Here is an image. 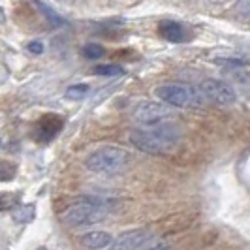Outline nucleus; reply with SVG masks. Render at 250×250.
I'll return each mask as SVG.
<instances>
[{
  "mask_svg": "<svg viewBox=\"0 0 250 250\" xmlns=\"http://www.w3.org/2000/svg\"><path fill=\"white\" fill-rule=\"evenodd\" d=\"M13 220L15 222H19V224H28L30 220H34V216H36V207L34 205H21V207H17V209H13Z\"/></svg>",
  "mask_w": 250,
  "mask_h": 250,
  "instance_id": "11",
  "label": "nucleus"
},
{
  "mask_svg": "<svg viewBox=\"0 0 250 250\" xmlns=\"http://www.w3.org/2000/svg\"><path fill=\"white\" fill-rule=\"evenodd\" d=\"M21 194L19 192H0V211H12L19 205Z\"/></svg>",
  "mask_w": 250,
  "mask_h": 250,
  "instance_id": "12",
  "label": "nucleus"
},
{
  "mask_svg": "<svg viewBox=\"0 0 250 250\" xmlns=\"http://www.w3.org/2000/svg\"><path fill=\"white\" fill-rule=\"evenodd\" d=\"M154 96L171 107H200L203 96L198 88H192L183 83H167L154 88Z\"/></svg>",
  "mask_w": 250,
  "mask_h": 250,
  "instance_id": "4",
  "label": "nucleus"
},
{
  "mask_svg": "<svg viewBox=\"0 0 250 250\" xmlns=\"http://www.w3.org/2000/svg\"><path fill=\"white\" fill-rule=\"evenodd\" d=\"M173 115L171 107L167 104H158V102H141L134 109V121L139 123L143 128L164 125L169 117Z\"/></svg>",
  "mask_w": 250,
  "mask_h": 250,
  "instance_id": "5",
  "label": "nucleus"
},
{
  "mask_svg": "<svg viewBox=\"0 0 250 250\" xmlns=\"http://www.w3.org/2000/svg\"><path fill=\"white\" fill-rule=\"evenodd\" d=\"M0 149H2V141H0Z\"/></svg>",
  "mask_w": 250,
  "mask_h": 250,
  "instance_id": "24",
  "label": "nucleus"
},
{
  "mask_svg": "<svg viewBox=\"0 0 250 250\" xmlns=\"http://www.w3.org/2000/svg\"><path fill=\"white\" fill-rule=\"evenodd\" d=\"M28 51H30V53H34V55H42V53H43V43H42V42H30V43H28Z\"/></svg>",
  "mask_w": 250,
  "mask_h": 250,
  "instance_id": "20",
  "label": "nucleus"
},
{
  "mask_svg": "<svg viewBox=\"0 0 250 250\" xmlns=\"http://www.w3.org/2000/svg\"><path fill=\"white\" fill-rule=\"evenodd\" d=\"M211 2H226V0H211Z\"/></svg>",
  "mask_w": 250,
  "mask_h": 250,
  "instance_id": "23",
  "label": "nucleus"
},
{
  "mask_svg": "<svg viewBox=\"0 0 250 250\" xmlns=\"http://www.w3.org/2000/svg\"><path fill=\"white\" fill-rule=\"evenodd\" d=\"M235 15L243 21H250V0H239Z\"/></svg>",
  "mask_w": 250,
  "mask_h": 250,
  "instance_id": "18",
  "label": "nucleus"
},
{
  "mask_svg": "<svg viewBox=\"0 0 250 250\" xmlns=\"http://www.w3.org/2000/svg\"><path fill=\"white\" fill-rule=\"evenodd\" d=\"M128 160H130V154L125 149L111 145V147H102L90 152L85 160V167L94 173L111 175V173H119L121 169H125Z\"/></svg>",
  "mask_w": 250,
  "mask_h": 250,
  "instance_id": "3",
  "label": "nucleus"
},
{
  "mask_svg": "<svg viewBox=\"0 0 250 250\" xmlns=\"http://www.w3.org/2000/svg\"><path fill=\"white\" fill-rule=\"evenodd\" d=\"M0 23H6V13H4L2 8H0Z\"/></svg>",
  "mask_w": 250,
  "mask_h": 250,
  "instance_id": "21",
  "label": "nucleus"
},
{
  "mask_svg": "<svg viewBox=\"0 0 250 250\" xmlns=\"http://www.w3.org/2000/svg\"><path fill=\"white\" fill-rule=\"evenodd\" d=\"M109 213V203L104 200H94V198H85L70 205L62 214L61 220L62 224L70 228H79V226H88L94 222H100Z\"/></svg>",
  "mask_w": 250,
  "mask_h": 250,
  "instance_id": "2",
  "label": "nucleus"
},
{
  "mask_svg": "<svg viewBox=\"0 0 250 250\" xmlns=\"http://www.w3.org/2000/svg\"><path fill=\"white\" fill-rule=\"evenodd\" d=\"M149 229H130L115 239L109 250H139L149 241Z\"/></svg>",
  "mask_w": 250,
  "mask_h": 250,
  "instance_id": "7",
  "label": "nucleus"
},
{
  "mask_svg": "<svg viewBox=\"0 0 250 250\" xmlns=\"http://www.w3.org/2000/svg\"><path fill=\"white\" fill-rule=\"evenodd\" d=\"M104 53H105V51H104V47H102L100 43H87V45L83 47L85 59H100Z\"/></svg>",
  "mask_w": 250,
  "mask_h": 250,
  "instance_id": "16",
  "label": "nucleus"
},
{
  "mask_svg": "<svg viewBox=\"0 0 250 250\" xmlns=\"http://www.w3.org/2000/svg\"><path fill=\"white\" fill-rule=\"evenodd\" d=\"M160 34L167 42L179 43V42L185 40V28H183V25H179L177 21H162L160 23Z\"/></svg>",
  "mask_w": 250,
  "mask_h": 250,
  "instance_id": "10",
  "label": "nucleus"
},
{
  "mask_svg": "<svg viewBox=\"0 0 250 250\" xmlns=\"http://www.w3.org/2000/svg\"><path fill=\"white\" fill-rule=\"evenodd\" d=\"M81 245L87 250H104L113 245V237L107 231H88L81 237Z\"/></svg>",
  "mask_w": 250,
  "mask_h": 250,
  "instance_id": "9",
  "label": "nucleus"
},
{
  "mask_svg": "<svg viewBox=\"0 0 250 250\" xmlns=\"http://www.w3.org/2000/svg\"><path fill=\"white\" fill-rule=\"evenodd\" d=\"M150 250H167L166 247H156V249H150Z\"/></svg>",
  "mask_w": 250,
  "mask_h": 250,
  "instance_id": "22",
  "label": "nucleus"
},
{
  "mask_svg": "<svg viewBox=\"0 0 250 250\" xmlns=\"http://www.w3.org/2000/svg\"><path fill=\"white\" fill-rule=\"evenodd\" d=\"M32 4L36 6L40 12L43 13V17L49 21L51 25H62V23H64L62 17H61V15H57V13H55V10H51L49 6H45L42 0H32Z\"/></svg>",
  "mask_w": 250,
  "mask_h": 250,
  "instance_id": "14",
  "label": "nucleus"
},
{
  "mask_svg": "<svg viewBox=\"0 0 250 250\" xmlns=\"http://www.w3.org/2000/svg\"><path fill=\"white\" fill-rule=\"evenodd\" d=\"M94 74L104 75V77H119V75L125 74V68L119 64H98L94 68Z\"/></svg>",
  "mask_w": 250,
  "mask_h": 250,
  "instance_id": "13",
  "label": "nucleus"
},
{
  "mask_svg": "<svg viewBox=\"0 0 250 250\" xmlns=\"http://www.w3.org/2000/svg\"><path fill=\"white\" fill-rule=\"evenodd\" d=\"M214 62L222 64V66H245L247 61H243V59H216Z\"/></svg>",
  "mask_w": 250,
  "mask_h": 250,
  "instance_id": "19",
  "label": "nucleus"
},
{
  "mask_svg": "<svg viewBox=\"0 0 250 250\" xmlns=\"http://www.w3.org/2000/svg\"><path fill=\"white\" fill-rule=\"evenodd\" d=\"M17 173V167L12 162H0V181H12Z\"/></svg>",
  "mask_w": 250,
  "mask_h": 250,
  "instance_id": "17",
  "label": "nucleus"
},
{
  "mask_svg": "<svg viewBox=\"0 0 250 250\" xmlns=\"http://www.w3.org/2000/svg\"><path fill=\"white\" fill-rule=\"evenodd\" d=\"M87 94H88V85H85V83L72 85V87L66 88V92H64V96H66L68 100H81V98H85Z\"/></svg>",
  "mask_w": 250,
  "mask_h": 250,
  "instance_id": "15",
  "label": "nucleus"
},
{
  "mask_svg": "<svg viewBox=\"0 0 250 250\" xmlns=\"http://www.w3.org/2000/svg\"><path fill=\"white\" fill-rule=\"evenodd\" d=\"M130 143L141 152L149 154H166L177 147L181 139V130L173 125H158L150 128H139L130 132Z\"/></svg>",
  "mask_w": 250,
  "mask_h": 250,
  "instance_id": "1",
  "label": "nucleus"
},
{
  "mask_svg": "<svg viewBox=\"0 0 250 250\" xmlns=\"http://www.w3.org/2000/svg\"><path fill=\"white\" fill-rule=\"evenodd\" d=\"M61 128H62V119L55 117V115H47L38 123V139H42V141L53 139L61 132Z\"/></svg>",
  "mask_w": 250,
  "mask_h": 250,
  "instance_id": "8",
  "label": "nucleus"
},
{
  "mask_svg": "<svg viewBox=\"0 0 250 250\" xmlns=\"http://www.w3.org/2000/svg\"><path fill=\"white\" fill-rule=\"evenodd\" d=\"M200 94L203 96L205 102H211L216 105H231L237 100L235 90L229 87L228 83L220 81V79H203L200 83Z\"/></svg>",
  "mask_w": 250,
  "mask_h": 250,
  "instance_id": "6",
  "label": "nucleus"
}]
</instances>
